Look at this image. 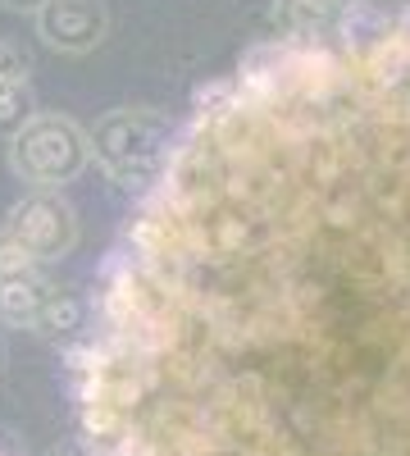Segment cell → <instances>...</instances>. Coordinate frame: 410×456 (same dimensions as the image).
<instances>
[{
    "instance_id": "obj_1",
    "label": "cell",
    "mask_w": 410,
    "mask_h": 456,
    "mask_svg": "<svg viewBox=\"0 0 410 456\" xmlns=\"http://www.w3.org/2000/svg\"><path fill=\"white\" fill-rule=\"evenodd\" d=\"M73 397L92 456H410V14L201 96L105 265Z\"/></svg>"
},
{
    "instance_id": "obj_2",
    "label": "cell",
    "mask_w": 410,
    "mask_h": 456,
    "mask_svg": "<svg viewBox=\"0 0 410 456\" xmlns=\"http://www.w3.org/2000/svg\"><path fill=\"white\" fill-rule=\"evenodd\" d=\"M92 156L87 133L64 114H28L10 137V169L32 192H60Z\"/></svg>"
},
{
    "instance_id": "obj_7",
    "label": "cell",
    "mask_w": 410,
    "mask_h": 456,
    "mask_svg": "<svg viewBox=\"0 0 410 456\" xmlns=\"http://www.w3.org/2000/svg\"><path fill=\"white\" fill-rule=\"evenodd\" d=\"M28 119V60L0 42V124L19 128Z\"/></svg>"
},
{
    "instance_id": "obj_3",
    "label": "cell",
    "mask_w": 410,
    "mask_h": 456,
    "mask_svg": "<svg viewBox=\"0 0 410 456\" xmlns=\"http://www.w3.org/2000/svg\"><path fill=\"white\" fill-rule=\"evenodd\" d=\"M87 142H92V156L115 178L156 174L160 160H165V151H169V146H160V124L151 119V114H141V110L105 114V119L87 133Z\"/></svg>"
},
{
    "instance_id": "obj_4",
    "label": "cell",
    "mask_w": 410,
    "mask_h": 456,
    "mask_svg": "<svg viewBox=\"0 0 410 456\" xmlns=\"http://www.w3.org/2000/svg\"><path fill=\"white\" fill-rule=\"evenodd\" d=\"M5 228L28 247V256L36 265H46V260H60L73 251V242H78V215H73V206L60 197V192H28Z\"/></svg>"
},
{
    "instance_id": "obj_8",
    "label": "cell",
    "mask_w": 410,
    "mask_h": 456,
    "mask_svg": "<svg viewBox=\"0 0 410 456\" xmlns=\"http://www.w3.org/2000/svg\"><path fill=\"white\" fill-rule=\"evenodd\" d=\"M23 274H36V260L28 256V247L10 233V228H0V283H14Z\"/></svg>"
},
{
    "instance_id": "obj_9",
    "label": "cell",
    "mask_w": 410,
    "mask_h": 456,
    "mask_svg": "<svg viewBox=\"0 0 410 456\" xmlns=\"http://www.w3.org/2000/svg\"><path fill=\"white\" fill-rule=\"evenodd\" d=\"M5 5H10V10H19V14H36V10L46 5V0H5Z\"/></svg>"
},
{
    "instance_id": "obj_6",
    "label": "cell",
    "mask_w": 410,
    "mask_h": 456,
    "mask_svg": "<svg viewBox=\"0 0 410 456\" xmlns=\"http://www.w3.org/2000/svg\"><path fill=\"white\" fill-rule=\"evenodd\" d=\"M55 306V288L36 274H23L14 283H0V320L10 324H42Z\"/></svg>"
},
{
    "instance_id": "obj_5",
    "label": "cell",
    "mask_w": 410,
    "mask_h": 456,
    "mask_svg": "<svg viewBox=\"0 0 410 456\" xmlns=\"http://www.w3.org/2000/svg\"><path fill=\"white\" fill-rule=\"evenodd\" d=\"M36 32L55 51H92L105 37V10L100 0H46L36 10Z\"/></svg>"
},
{
    "instance_id": "obj_10",
    "label": "cell",
    "mask_w": 410,
    "mask_h": 456,
    "mask_svg": "<svg viewBox=\"0 0 410 456\" xmlns=\"http://www.w3.org/2000/svg\"><path fill=\"white\" fill-rule=\"evenodd\" d=\"M0 456H5V452H0Z\"/></svg>"
}]
</instances>
